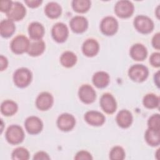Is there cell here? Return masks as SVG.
<instances>
[{"label": "cell", "instance_id": "40", "mask_svg": "<svg viewBox=\"0 0 160 160\" xmlns=\"http://www.w3.org/2000/svg\"><path fill=\"white\" fill-rule=\"evenodd\" d=\"M159 71H158L154 76V81H157L156 84L158 87H159Z\"/></svg>", "mask_w": 160, "mask_h": 160}, {"label": "cell", "instance_id": "30", "mask_svg": "<svg viewBox=\"0 0 160 160\" xmlns=\"http://www.w3.org/2000/svg\"><path fill=\"white\" fill-rule=\"evenodd\" d=\"M29 157L28 151L24 148H18L12 153V158L14 160H27Z\"/></svg>", "mask_w": 160, "mask_h": 160}, {"label": "cell", "instance_id": "20", "mask_svg": "<svg viewBox=\"0 0 160 160\" xmlns=\"http://www.w3.org/2000/svg\"><path fill=\"white\" fill-rule=\"evenodd\" d=\"M116 121L120 127L122 128H128L132 121V114L128 110H121L117 114Z\"/></svg>", "mask_w": 160, "mask_h": 160}, {"label": "cell", "instance_id": "5", "mask_svg": "<svg viewBox=\"0 0 160 160\" xmlns=\"http://www.w3.org/2000/svg\"><path fill=\"white\" fill-rule=\"evenodd\" d=\"M148 69L142 64H135L132 66L129 69V76L136 82L144 81L148 76Z\"/></svg>", "mask_w": 160, "mask_h": 160}, {"label": "cell", "instance_id": "37", "mask_svg": "<svg viewBox=\"0 0 160 160\" xmlns=\"http://www.w3.org/2000/svg\"><path fill=\"white\" fill-rule=\"evenodd\" d=\"M152 44L154 48L157 49H159L160 48V34L158 32L156 34L152 40Z\"/></svg>", "mask_w": 160, "mask_h": 160}, {"label": "cell", "instance_id": "24", "mask_svg": "<svg viewBox=\"0 0 160 160\" xmlns=\"http://www.w3.org/2000/svg\"><path fill=\"white\" fill-rule=\"evenodd\" d=\"M46 14L50 18H57L61 14V8L57 2H50L44 8Z\"/></svg>", "mask_w": 160, "mask_h": 160}, {"label": "cell", "instance_id": "10", "mask_svg": "<svg viewBox=\"0 0 160 160\" xmlns=\"http://www.w3.org/2000/svg\"><path fill=\"white\" fill-rule=\"evenodd\" d=\"M100 105L104 112L112 114L115 112L117 104L114 97L109 93L104 94L100 99Z\"/></svg>", "mask_w": 160, "mask_h": 160}, {"label": "cell", "instance_id": "34", "mask_svg": "<svg viewBox=\"0 0 160 160\" xmlns=\"http://www.w3.org/2000/svg\"><path fill=\"white\" fill-rule=\"evenodd\" d=\"M149 62L152 66H153L154 67H159V66H160V54L159 52L153 53L150 57Z\"/></svg>", "mask_w": 160, "mask_h": 160}, {"label": "cell", "instance_id": "6", "mask_svg": "<svg viewBox=\"0 0 160 160\" xmlns=\"http://www.w3.org/2000/svg\"><path fill=\"white\" fill-rule=\"evenodd\" d=\"M114 9L117 16L122 18H126L132 14L134 6L129 1H119L116 3Z\"/></svg>", "mask_w": 160, "mask_h": 160}, {"label": "cell", "instance_id": "38", "mask_svg": "<svg viewBox=\"0 0 160 160\" xmlns=\"http://www.w3.org/2000/svg\"><path fill=\"white\" fill-rule=\"evenodd\" d=\"M25 3L31 8H36L38 6H39L41 2L42 1H39V0H26L24 1Z\"/></svg>", "mask_w": 160, "mask_h": 160}, {"label": "cell", "instance_id": "3", "mask_svg": "<svg viewBox=\"0 0 160 160\" xmlns=\"http://www.w3.org/2000/svg\"><path fill=\"white\" fill-rule=\"evenodd\" d=\"M134 25L139 32L144 34L151 32L154 28L152 21L148 17L143 15L136 17L134 21Z\"/></svg>", "mask_w": 160, "mask_h": 160}, {"label": "cell", "instance_id": "21", "mask_svg": "<svg viewBox=\"0 0 160 160\" xmlns=\"http://www.w3.org/2000/svg\"><path fill=\"white\" fill-rule=\"evenodd\" d=\"M109 82V76L104 71L96 72L92 77L93 84L99 88H103L108 86Z\"/></svg>", "mask_w": 160, "mask_h": 160}, {"label": "cell", "instance_id": "22", "mask_svg": "<svg viewBox=\"0 0 160 160\" xmlns=\"http://www.w3.org/2000/svg\"><path fill=\"white\" fill-rule=\"evenodd\" d=\"M15 25L10 19H4L0 23V34L4 38L10 37L14 32Z\"/></svg>", "mask_w": 160, "mask_h": 160}, {"label": "cell", "instance_id": "39", "mask_svg": "<svg viewBox=\"0 0 160 160\" xmlns=\"http://www.w3.org/2000/svg\"><path fill=\"white\" fill-rule=\"evenodd\" d=\"M8 66V60L6 58L3 56H0V69L1 71H3Z\"/></svg>", "mask_w": 160, "mask_h": 160}, {"label": "cell", "instance_id": "18", "mask_svg": "<svg viewBox=\"0 0 160 160\" xmlns=\"http://www.w3.org/2000/svg\"><path fill=\"white\" fill-rule=\"evenodd\" d=\"M28 31L31 38L35 41L41 40L44 34L43 26L38 22H34L30 24L28 28Z\"/></svg>", "mask_w": 160, "mask_h": 160}, {"label": "cell", "instance_id": "2", "mask_svg": "<svg viewBox=\"0 0 160 160\" xmlns=\"http://www.w3.org/2000/svg\"><path fill=\"white\" fill-rule=\"evenodd\" d=\"M6 138L7 141L12 144H17L21 142L24 138V134L22 129L18 125H11L8 127Z\"/></svg>", "mask_w": 160, "mask_h": 160}, {"label": "cell", "instance_id": "35", "mask_svg": "<svg viewBox=\"0 0 160 160\" xmlns=\"http://www.w3.org/2000/svg\"><path fill=\"white\" fill-rule=\"evenodd\" d=\"M11 1H1L0 2V9L2 12H7L12 5Z\"/></svg>", "mask_w": 160, "mask_h": 160}, {"label": "cell", "instance_id": "33", "mask_svg": "<svg viewBox=\"0 0 160 160\" xmlns=\"http://www.w3.org/2000/svg\"><path fill=\"white\" fill-rule=\"evenodd\" d=\"M74 158H75V159H77V160H81V159L89 160V159H92L91 154L86 151H81L78 152L76 154Z\"/></svg>", "mask_w": 160, "mask_h": 160}, {"label": "cell", "instance_id": "14", "mask_svg": "<svg viewBox=\"0 0 160 160\" xmlns=\"http://www.w3.org/2000/svg\"><path fill=\"white\" fill-rule=\"evenodd\" d=\"M53 104V98L52 95L47 92L41 93L37 98L36 105L37 108L41 110L45 111L49 109Z\"/></svg>", "mask_w": 160, "mask_h": 160}, {"label": "cell", "instance_id": "28", "mask_svg": "<svg viewBox=\"0 0 160 160\" xmlns=\"http://www.w3.org/2000/svg\"><path fill=\"white\" fill-rule=\"evenodd\" d=\"M74 10L78 12H85L90 8L91 2L89 0H74L72 2Z\"/></svg>", "mask_w": 160, "mask_h": 160}, {"label": "cell", "instance_id": "8", "mask_svg": "<svg viewBox=\"0 0 160 160\" xmlns=\"http://www.w3.org/2000/svg\"><path fill=\"white\" fill-rule=\"evenodd\" d=\"M25 7L19 2H12V5L6 12L9 19L11 21H19L22 19L26 14Z\"/></svg>", "mask_w": 160, "mask_h": 160}, {"label": "cell", "instance_id": "1", "mask_svg": "<svg viewBox=\"0 0 160 160\" xmlns=\"http://www.w3.org/2000/svg\"><path fill=\"white\" fill-rule=\"evenodd\" d=\"M32 79L31 71L25 68L17 69L13 75L14 84L19 88H24L29 85Z\"/></svg>", "mask_w": 160, "mask_h": 160}, {"label": "cell", "instance_id": "4", "mask_svg": "<svg viewBox=\"0 0 160 160\" xmlns=\"http://www.w3.org/2000/svg\"><path fill=\"white\" fill-rule=\"evenodd\" d=\"M30 42L27 37L19 35L14 38L11 42V49L16 54H21L28 51Z\"/></svg>", "mask_w": 160, "mask_h": 160}, {"label": "cell", "instance_id": "17", "mask_svg": "<svg viewBox=\"0 0 160 160\" xmlns=\"http://www.w3.org/2000/svg\"><path fill=\"white\" fill-rule=\"evenodd\" d=\"M99 44L93 39H88L83 43L82 49L84 55L88 57L95 56L99 51Z\"/></svg>", "mask_w": 160, "mask_h": 160}, {"label": "cell", "instance_id": "36", "mask_svg": "<svg viewBox=\"0 0 160 160\" xmlns=\"http://www.w3.org/2000/svg\"><path fill=\"white\" fill-rule=\"evenodd\" d=\"M33 159L36 160H46V159H49L50 158L46 152L43 151H40L37 152L36 154H34Z\"/></svg>", "mask_w": 160, "mask_h": 160}, {"label": "cell", "instance_id": "12", "mask_svg": "<svg viewBox=\"0 0 160 160\" xmlns=\"http://www.w3.org/2000/svg\"><path fill=\"white\" fill-rule=\"evenodd\" d=\"M80 99L84 103L89 104L92 102L96 99V92L94 89L88 84L81 86L78 92Z\"/></svg>", "mask_w": 160, "mask_h": 160}, {"label": "cell", "instance_id": "11", "mask_svg": "<svg viewBox=\"0 0 160 160\" xmlns=\"http://www.w3.org/2000/svg\"><path fill=\"white\" fill-rule=\"evenodd\" d=\"M76 123L74 117L68 113H64L60 115L57 121L58 128L64 131L71 130Z\"/></svg>", "mask_w": 160, "mask_h": 160}, {"label": "cell", "instance_id": "9", "mask_svg": "<svg viewBox=\"0 0 160 160\" xmlns=\"http://www.w3.org/2000/svg\"><path fill=\"white\" fill-rule=\"evenodd\" d=\"M68 33L67 26L62 22H58L52 27V36L53 39L58 42L65 41L68 36Z\"/></svg>", "mask_w": 160, "mask_h": 160}, {"label": "cell", "instance_id": "31", "mask_svg": "<svg viewBox=\"0 0 160 160\" xmlns=\"http://www.w3.org/2000/svg\"><path fill=\"white\" fill-rule=\"evenodd\" d=\"M125 152L124 149L120 146L114 147L109 154V158L112 160H122L124 158Z\"/></svg>", "mask_w": 160, "mask_h": 160}, {"label": "cell", "instance_id": "25", "mask_svg": "<svg viewBox=\"0 0 160 160\" xmlns=\"http://www.w3.org/2000/svg\"><path fill=\"white\" fill-rule=\"evenodd\" d=\"M146 142L152 146H158L160 142L159 130H155L149 128L145 133Z\"/></svg>", "mask_w": 160, "mask_h": 160}, {"label": "cell", "instance_id": "32", "mask_svg": "<svg viewBox=\"0 0 160 160\" xmlns=\"http://www.w3.org/2000/svg\"><path fill=\"white\" fill-rule=\"evenodd\" d=\"M148 127L150 129L159 130L160 128V117L159 114H156L151 116L148 122Z\"/></svg>", "mask_w": 160, "mask_h": 160}, {"label": "cell", "instance_id": "23", "mask_svg": "<svg viewBox=\"0 0 160 160\" xmlns=\"http://www.w3.org/2000/svg\"><path fill=\"white\" fill-rule=\"evenodd\" d=\"M45 49V44L42 40H37L31 42L28 50V53L32 56H38L41 54Z\"/></svg>", "mask_w": 160, "mask_h": 160}, {"label": "cell", "instance_id": "7", "mask_svg": "<svg viewBox=\"0 0 160 160\" xmlns=\"http://www.w3.org/2000/svg\"><path fill=\"white\" fill-rule=\"evenodd\" d=\"M100 28L104 34L111 36L116 32L118 28V22L114 18L107 16L102 20Z\"/></svg>", "mask_w": 160, "mask_h": 160}, {"label": "cell", "instance_id": "26", "mask_svg": "<svg viewBox=\"0 0 160 160\" xmlns=\"http://www.w3.org/2000/svg\"><path fill=\"white\" fill-rule=\"evenodd\" d=\"M18 110L17 104L11 100H6L2 102L1 106V111L5 116H12Z\"/></svg>", "mask_w": 160, "mask_h": 160}, {"label": "cell", "instance_id": "15", "mask_svg": "<svg viewBox=\"0 0 160 160\" xmlns=\"http://www.w3.org/2000/svg\"><path fill=\"white\" fill-rule=\"evenodd\" d=\"M88 22L83 16H77L74 17L70 21V26L72 31L76 33H81L88 28Z\"/></svg>", "mask_w": 160, "mask_h": 160}, {"label": "cell", "instance_id": "13", "mask_svg": "<svg viewBox=\"0 0 160 160\" xmlns=\"http://www.w3.org/2000/svg\"><path fill=\"white\" fill-rule=\"evenodd\" d=\"M24 124L26 131L31 134H36L40 132L43 126L41 119L36 116L28 118Z\"/></svg>", "mask_w": 160, "mask_h": 160}, {"label": "cell", "instance_id": "27", "mask_svg": "<svg viewBox=\"0 0 160 160\" xmlns=\"http://www.w3.org/2000/svg\"><path fill=\"white\" fill-rule=\"evenodd\" d=\"M60 61L63 66L70 68L76 64L77 61V57L72 52L66 51L61 55Z\"/></svg>", "mask_w": 160, "mask_h": 160}, {"label": "cell", "instance_id": "16", "mask_svg": "<svg viewBox=\"0 0 160 160\" xmlns=\"http://www.w3.org/2000/svg\"><path fill=\"white\" fill-rule=\"evenodd\" d=\"M86 121L92 126H101L105 121L104 116L98 111H88L84 115Z\"/></svg>", "mask_w": 160, "mask_h": 160}, {"label": "cell", "instance_id": "19", "mask_svg": "<svg viewBox=\"0 0 160 160\" xmlns=\"http://www.w3.org/2000/svg\"><path fill=\"white\" fill-rule=\"evenodd\" d=\"M147 50L141 44H134L130 49V55L136 61H142L147 56Z\"/></svg>", "mask_w": 160, "mask_h": 160}, {"label": "cell", "instance_id": "29", "mask_svg": "<svg viewBox=\"0 0 160 160\" xmlns=\"http://www.w3.org/2000/svg\"><path fill=\"white\" fill-rule=\"evenodd\" d=\"M159 104V97L154 94H148L143 98V104L148 108H155Z\"/></svg>", "mask_w": 160, "mask_h": 160}]
</instances>
